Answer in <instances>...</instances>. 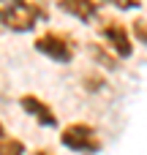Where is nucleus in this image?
<instances>
[{
  "mask_svg": "<svg viewBox=\"0 0 147 155\" xmlns=\"http://www.w3.org/2000/svg\"><path fill=\"white\" fill-rule=\"evenodd\" d=\"M49 19V8L38 0H0V25L11 33H30Z\"/></svg>",
  "mask_w": 147,
  "mask_h": 155,
  "instance_id": "obj_1",
  "label": "nucleus"
},
{
  "mask_svg": "<svg viewBox=\"0 0 147 155\" xmlns=\"http://www.w3.org/2000/svg\"><path fill=\"white\" fill-rule=\"evenodd\" d=\"M98 35H101V44L123 63L128 57H134V38L128 33V22L117 19V16H106V19H98Z\"/></svg>",
  "mask_w": 147,
  "mask_h": 155,
  "instance_id": "obj_2",
  "label": "nucleus"
},
{
  "mask_svg": "<svg viewBox=\"0 0 147 155\" xmlns=\"http://www.w3.org/2000/svg\"><path fill=\"white\" fill-rule=\"evenodd\" d=\"M33 49L52 63H71L76 57V38L63 30H46L33 41Z\"/></svg>",
  "mask_w": 147,
  "mask_h": 155,
  "instance_id": "obj_3",
  "label": "nucleus"
},
{
  "mask_svg": "<svg viewBox=\"0 0 147 155\" xmlns=\"http://www.w3.org/2000/svg\"><path fill=\"white\" fill-rule=\"evenodd\" d=\"M60 144L65 150H71V153H79V155H95V153H101V147H104L95 125L82 123V120L79 123H68L60 131Z\"/></svg>",
  "mask_w": 147,
  "mask_h": 155,
  "instance_id": "obj_4",
  "label": "nucleus"
},
{
  "mask_svg": "<svg viewBox=\"0 0 147 155\" xmlns=\"http://www.w3.org/2000/svg\"><path fill=\"white\" fill-rule=\"evenodd\" d=\"M19 106H22L25 114H30L41 128H57V125H60L57 112L52 109V104H46L44 98H38V95H33V93L19 95Z\"/></svg>",
  "mask_w": 147,
  "mask_h": 155,
  "instance_id": "obj_5",
  "label": "nucleus"
},
{
  "mask_svg": "<svg viewBox=\"0 0 147 155\" xmlns=\"http://www.w3.org/2000/svg\"><path fill=\"white\" fill-rule=\"evenodd\" d=\"M57 8L82 25H93L101 19V3L98 0H57Z\"/></svg>",
  "mask_w": 147,
  "mask_h": 155,
  "instance_id": "obj_6",
  "label": "nucleus"
},
{
  "mask_svg": "<svg viewBox=\"0 0 147 155\" xmlns=\"http://www.w3.org/2000/svg\"><path fill=\"white\" fill-rule=\"evenodd\" d=\"M87 54H90V60L95 63V68H101V71H117V68H120V60H117L101 41H90V44H87Z\"/></svg>",
  "mask_w": 147,
  "mask_h": 155,
  "instance_id": "obj_7",
  "label": "nucleus"
},
{
  "mask_svg": "<svg viewBox=\"0 0 147 155\" xmlns=\"http://www.w3.org/2000/svg\"><path fill=\"white\" fill-rule=\"evenodd\" d=\"M82 87L87 93H101V90H106V76L101 71H87L82 76Z\"/></svg>",
  "mask_w": 147,
  "mask_h": 155,
  "instance_id": "obj_8",
  "label": "nucleus"
},
{
  "mask_svg": "<svg viewBox=\"0 0 147 155\" xmlns=\"http://www.w3.org/2000/svg\"><path fill=\"white\" fill-rule=\"evenodd\" d=\"M128 33H131V38H134L136 44L147 46V19L145 16H136V19L128 25Z\"/></svg>",
  "mask_w": 147,
  "mask_h": 155,
  "instance_id": "obj_9",
  "label": "nucleus"
},
{
  "mask_svg": "<svg viewBox=\"0 0 147 155\" xmlns=\"http://www.w3.org/2000/svg\"><path fill=\"white\" fill-rule=\"evenodd\" d=\"M0 155H25V142L16 139V136H8L0 144Z\"/></svg>",
  "mask_w": 147,
  "mask_h": 155,
  "instance_id": "obj_10",
  "label": "nucleus"
},
{
  "mask_svg": "<svg viewBox=\"0 0 147 155\" xmlns=\"http://www.w3.org/2000/svg\"><path fill=\"white\" fill-rule=\"evenodd\" d=\"M98 3L101 5H112L117 11H134V8L142 5V0H98Z\"/></svg>",
  "mask_w": 147,
  "mask_h": 155,
  "instance_id": "obj_11",
  "label": "nucleus"
},
{
  "mask_svg": "<svg viewBox=\"0 0 147 155\" xmlns=\"http://www.w3.org/2000/svg\"><path fill=\"white\" fill-rule=\"evenodd\" d=\"M5 139H8V128H5V125H3V123H0V144H3V142H5Z\"/></svg>",
  "mask_w": 147,
  "mask_h": 155,
  "instance_id": "obj_12",
  "label": "nucleus"
},
{
  "mask_svg": "<svg viewBox=\"0 0 147 155\" xmlns=\"http://www.w3.org/2000/svg\"><path fill=\"white\" fill-rule=\"evenodd\" d=\"M33 155H55V153H52L49 147H38V150H35V153H33Z\"/></svg>",
  "mask_w": 147,
  "mask_h": 155,
  "instance_id": "obj_13",
  "label": "nucleus"
}]
</instances>
